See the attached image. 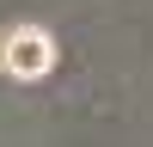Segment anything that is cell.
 <instances>
[{
	"label": "cell",
	"instance_id": "1",
	"mask_svg": "<svg viewBox=\"0 0 153 147\" xmlns=\"http://www.w3.org/2000/svg\"><path fill=\"white\" fill-rule=\"evenodd\" d=\"M0 61H6V74H19V80H43L49 61H55V43H49V31H37V24H19V31H6V43H0Z\"/></svg>",
	"mask_w": 153,
	"mask_h": 147
}]
</instances>
